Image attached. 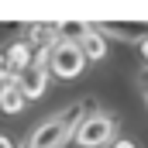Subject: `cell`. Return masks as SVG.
<instances>
[{
  "instance_id": "6da1fadb",
  "label": "cell",
  "mask_w": 148,
  "mask_h": 148,
  "mask_svg": "<svg viewBox=\"0 0 148 148\" xmlns=\"http://www.w3.org/2000/svg\"><path fill=\"white\" fill-rule=\"evenodd\" d=\"M83 117H86V103L76 100L66 110H59V114H52L48 121H41L35 131H31V138L24 141V148H62L76 134V127H79Z\"/></svg>"
},
{
  "instance_id": "7a4b0ae2",
  "label": "cell",
  "mask_w": 148,
  "mask_h": 148,
  "mask_svg": "<svg viewBox=\"0 0 148 148\" xmlns=\"http://www.w3.org/2000/svg\"><path fill=\"white\" fill-rule=\"evenodd\" d=\"M114 134H117V117L110 114H86L76 127L73 141L79 148H100V145H114Z\"/></svg>"
},
{
  "instance_id": "3957f363",
  "label": "cell",
  "mask_w": 148,
  "mask_h": 148,
  "mask_svg": "<svg viewBox=\"0 0 148 148\" xmlns=\"http://www.w3.org/2000/svg\"><path fill=\"white\" fill-rule=\"evenodd\" d=\"M45 66H48V73L59 76V79H76L83 73V66H86V55L73 41H55L48 48V55H45Z\"/></svg>"
},
{
  "instance_id": "277c9868",
  "label": "cell",
  "mask_w": 148,
  "mask_h": 148,
  "mask_svg": "<svg viewBox=\"0 0 148 148\" xmlns=\"http://www.w3.org/2000/svg\"><path fill=\"white\" fill-rule=\"evenodd\" d=\"M45 48L38 52V62L35 66H28L24 73L17 76V90L24 93V100H38L41 93H45V86H48V66H45Z\"/></svg>"
},
{
  "instance_id": "5b68a950",
  "label": "cell",
  "mask_w": 148,
  "mask_h": 148,
  "mask_svg": "<svg viewBox=\"0 0 148 148\" xmlns=\"http://www.w3.org/2000/svg\"><path fill=\"white\" fill-rule=\"evenodd\" d=\"M100 31L107 38H121V41H145L148 38V24H121V21H107V24H100Z\"/></svg>"
},
{
  "instance_id": "8992f818",
  "label": "cell",
  "mask_w": 148,
  "mask_h": 148,
  "mask_svg": "<svg viewBox=\"0 0 148 148\" xmlns=\"http://www.w3.org/2000/svg\"><path fill=\"white\" fill-rule=\"evenodd\" d=\"M79 48H83V55H86V62H100L103 55H107V48H110V41H107V35L100 31V28H93L90 35L79 41Z\"/></svg>"
},
{
  "instance_id": "52a82bcc",
  "label": "cell",
  "mask_w": 148,
  "mask_h": 148,
  "mask_svg": "<svg viewBox=\"0 0 148 148\" xmlns=\"http://www.w3.org/2000/svg\"><path fill=\"white\" fill-rule=\"evenodd\" d=\"M90 31H93L90 21H59V24H55V38H59V41H73V45H79Z\"/></svg>"
},
{
  "instance_id": "ba28073f",
  "label": "cell",
  "mask_w": 148,
  "mask_h": 148,
  "mask_svg": "<svg viewBox=\"0 0 148 148\" xmlns=\"http://www.w3.org/2000/svg\"><path fill=\"white\" fill-rule=\"evenodd\" d=\"M24 103H28V100H24V93L17 90V83L0 86V110H3V114H17Z\"/></svg>"
},
{
  "instance_id": "9c48e42d",
  "label": "cell",
  "mask_w": 148,
  "mask_h": 148,
  "mask_svg": "<svg viewBox=\"0 0 148 148\" xmlns=\"http://www.w3.org/2000/svg\"><path fill=\"white\" fill-rule=\"evenodd\" d=\"M10 83H17V69L7 59V52H0V86H10Z\"/></svg>"
},
{
  "instance_id": "30bf717a",
  "label": "cell",
  "mask_w": 148,
  "mask_h": 148,
  "mask_svg": "<svg viewBox=\"0 0 148 148\" xmlns=\"http://www.w3.org/2000/svg\"><path fill=\"white\" fill-rule=\"evenodd\" d=\"M110 148H138V145H134V141H124V138H117Z\"/></svg>"
},
{
  "instance_id": "8fae6325",
  "label": "cell",
  "mask_w": 148,
  "mask_h": 148,
  "mask_svg": "<svg viewBox=\"0 0 148 148\" xmlns=\"http://www.w3.org/2000/svg\"><path fill=\"white\" fill-rule=\"evenodd\" d=\"M0 148H14V141H10V138H3V134H0Z\"/></svg>"
},
{
  "instance_id": "7c38bea8",
  "label": "cell",
  "mask_w": 148,
  "mask_h": 148,
  "mask_svg": "<svg viewBox=\"0 0 148 148\" xmlns=\"http://www.w3.org/2000/svg\"><path fill=\"white\" fill-rule=\"evenodd\" d=\"M138 48H141V55H145V62H148V38L141 41V45H138Z\"/></svg>"
},
{
  "instance_id": "4fadbf2b",
  "label": "cell",
  "mask_w": 148,
  "mask_h": 148,
  "mask_svg": "<svg viewBox=\"0 0 148 148\" xmlns=\"http://www.w3.org/2000/svg\"><path fill=\"white\" fill-rule=\"evenodd\" d=\"M145 100H148V76H145Z\"/></svg>"
}]
</instances>
